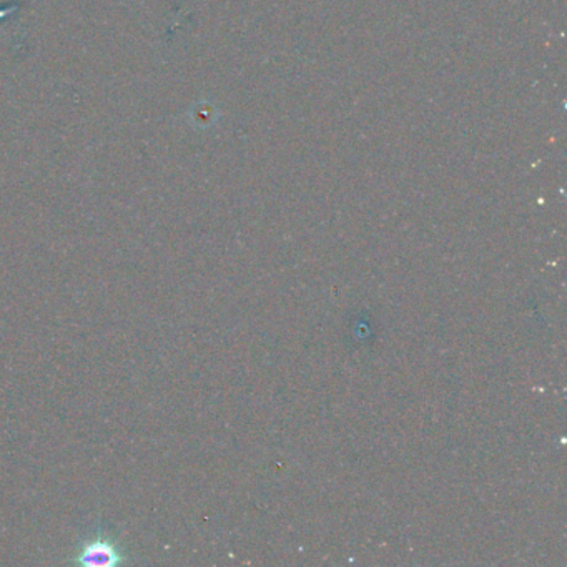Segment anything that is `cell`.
Listing matches in <instances>:
<instances>
[{
	"mask_svg": "<svg viewBox=\"0 0 567 567\" xmlns=\"http://www.w3.org/2000/svg\"><path fill=\"white\" fill-rule=\"evenodd\" d=\"M134 560L131 550L122 543L118 530L107 523H99L78 540L68 563L81 567H117Z\"/></svg>",
	"mask_w": 567,
	"mask_h": 567,
	"instance_id": "1",
	"label": "cell"
}]
</instances>
